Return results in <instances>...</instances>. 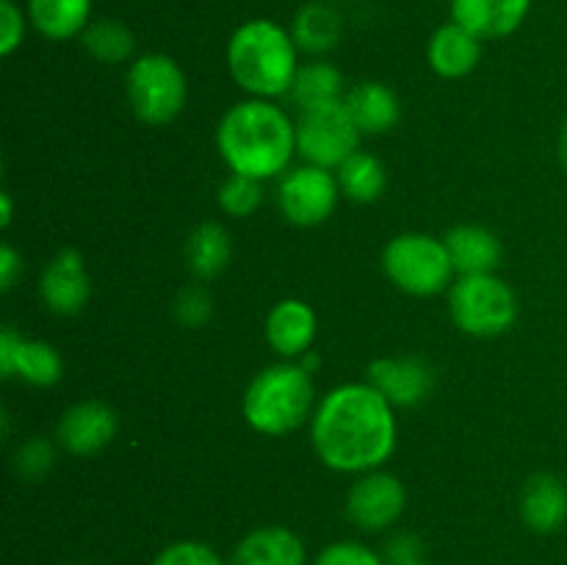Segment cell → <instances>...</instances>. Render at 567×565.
Here are the masks:
<instances>
[{
  "label": "cell",
  "instance_id": "1",
  "mask_svg": "<svg viewBox=\"0 0 567 565\" xmlns=\"http://www.w3.org/2000/svg\"><path fill=\"white\" fill-rule=\"evenodd\" d=\"M310 443L321 463L338 474L380 469L396 449L393 404L369 380L343 382L316 404Z\"/></svg>",
  "mask_w": 567,
  "mask_h": 565
},
{
  "label": "cell",
  "instance_id": "2",
  "mask_svg": "<svg viewBox=\"0 0 567 565\" xmlns=\"http://www.w3.org/2000/svg\"><path fill=\"white\" fill-rule=\"evenodd\" d=\"M216 147L236 175L277 177L297 153V122L275 100H241L221 116Z\"/></svg>",
  "mask_w": 567,
  "mask_h": 565
},
{
  "label": "cell",
  "instance_id": "3",
  "mask_svg": "<svg viewBox=\"0 0 567 565\" xmlns=\"http://www.w3.org/2000/svg\"><path fill=\"white\" fill-rule=\"evenodd\" d=\"M299 48L291 31L275 20H247L227 42V70L252 97L275 100L291 94L299 72Z\"/></svg>",
  "mask_w": 567,
  "mask_h": 565
},
{
  "label": "cell",
  "instance_id": "4",
  "mask_svg": "<svg viewBox=\"0 0 567 565\" xmlns=\"http://www.w3.org/2000/svg\"><path fill=\"white\" fill-rule=\"evenodd\" d=\"M313 377L297 360L269 366L244 391V419L255 432L269 438L299 430L313 415Z\"/></svg>",
  "mask_w": 567,
  "mask_h": 565
},
{
  "label": "cell",
  "instance_id": "5",
  "mask_svg": "<svg viewBox=\"0 0 567 565\" xmlns=\"http://www.w3.org/2000/svg\"><path fill=\"white\" fill-rule=\"evenodd\" d=\"M452 321L474 338H493L507 332L518 319V297L496 271L460 275L449 288Z\"/></svg>",
  "mask_w": 567,
  "mask_h": 565
},
{
  "label": "cell",
  "instance_id": "6",
  "mask_svg": "<svg viewBox=\"0 0 567 565\" xmlns=\"http://www.w3.org/2000/svg\"><path fill=\"white\" fill-rule=\"evenodd\" d=\"M382 266L391 282L413 297H435L452 288L457 275L443 238L430 233H402L391 238L382 253Z\"/></svg>",
  "mask_w": 567,
  "mask_h": 565
},
{
  "label": "cell",
  "instance_id": "7",
  "mask_svg": "<svg viewBox=\"0 0 567 565\" xmlns=\"http://www.w3.org/2000/svg\"><path fill=\"white\" fill-rule=\"evenodd\" d=\"M127 103L147 125H169L186 105L188 83L181 64L166 53H144L131 61L125 78Z\"/></svg>",
  "mask_w": 567,
  "mask_h": 565
},
{
  "label": "cell",
  "instance_id": "8",
  "mask_svg": "<svg viewBox=\"0 0 567 565\" xmlns=\"http://www.w3.org/2000/svg\"><path fill=\"white\" fill-rule=\"evenodd\" d=\"M360 136L363 133L354 125L343 100H330L299 111L297 153L302 155L305 164L338 170L349 155L358 153Z\"/></svg>",
  "mask_w": 567,
  "mask_h": 565
},
{
  "label": "cell",
  "instance_id": "9",
  "mask_svg": "<svg viewBox=\"0 0 567 565\" xmlns=\"http://www.w3.org/2000/svg\"><path fill=\"white\" fill-rule=\"evenodd\" d=\"M338 197H341L338 177L324 166L313 164L286 172L280 177V186H277L280 214L299 227H316L330 219Z\"/></svg>",
  "mask_w": 567,
  "mask_h": 565
},
{
  "label": "cell",
  "instance_id": "10",
  "mask_svg": "<svg viewBox=\"0 0 567 565\" xmlns=\"http://www.w3.org/2000/svg\"><path fill=\"white\" fill-rule=\"evenodd\" d=\"M408 507L402 480L388 471H365L347 493V518L363 532H382L396 524Z\"/></svg>",
  "mask_w": 567,
  "mask_h": 565
},
{
  "label": "cell",
  "instance_id": "11",
  "mask_svg": "<svg viewBox=\"0 0 567 565\" xmlns=\"http://www.w3.org/2000/svg\"><path fill=\"white\" fill-rule=\"evenodd\" d=\"M0 374L3 380L20 377L28 386L50 388L64 377V360L48 341L22 338L11 325L0 332Z\"/></svg>",
  "mask_w": 567,
  "mask_h": 565
},
{
  "label": "cell",
  "instance_id": "12",
  "mask_svg": "<svg viewBox=\"0 0 567 565\" xmlns=\"http://www.w3.org/2000/svg\"><path fill=\"white\" fill-rule=\"evenodd\" d=\"M89 294H92V280L83 255L75 249L55 253L39 277V297L44 308L59 316H75L89 302Z\"/></svg>",
  "mask_w": 567,
  "mask_h": 565
},
{
  "label": "cell",
  "instance_id": "13",
  "mask_svg": "<svg viewBox=\"0 0 567 565\" xmlns=\"http://www.w3.org/2000/svg\"><path fill=\"white\" fill-rule=\"evenodd\" d=\"M116 413L103 402H78L55 424V441L75 458H89L116 438Z\"/></svg>",
  "mask_w": 567,
  "mask_h": 565
},
{
  "label": "cell",
  "instance_id": "14",
  "mask_svg": "<svg viewBox=\"0 0 567 565\" xmlns=\"http://www.w3.org/2000/svg\"><path fill=\"white\" fill-rule=\"evenodd\" d=\"M369 382L393 408H415L435 388V371L421 358H380L369 366Z\"/></svg>",
  "mask_w": 567,
  "mask_h": 565
},
{
  "label": "cell",
  "instance_id": "15",
  "mask_svg": "<svg viewBox=\"0 0 567 565\" xmlns=\"http://www.w3.org/2000/svg\"><path fill=\"white\" fill-rule=\"evenodd\" d=\"M532 11V0H452V20L485 39H504L518 31Z\"/></svg>",
  "mask_w": 567,
  "mask_h": 565
},
{
  "label": "cell",
  "instance_id": "16",
  "mask_svg": "<svg viewBox=\"0 0 567 565\" xmlns=\"http://www.w3.org/2000/svg\"><path fill=\"white\" fill-rule=\"evenodd\" d=\"M266 341L280 358H302L316 341L313 308L302 299H280L266 316Z\"/></svg>",
  "mask_w": 567,
  "mask_h": 565
},
{
  "label": "cell",
  "instance_id": "17",
  "mask_svg": "<svg viewBox=\"0 0 567 565\" xmlns=\"http://www.w3.org/2000/svg\"><path fill=\"white\" fill-rule=\"evenodd\" d=\"M426 59H430L435 75L457 81V78L471 75L480 64L482 39L452 20L432 33L430 44H426Z\"/></svg>",
  "mask_w": 567,
  "mask_h": 565
},
{
  "label": "cell",
  "instance_id": "18",
  "mask_svg": "<svg viewBox=\"0 0 567 565\" xmlns=\"http://www.w3.org/2000/svg\"><path fill=\"white\" fill-rule=\"evenodd\" d=\"M230 565H308V552L288 526H258L241 537Z\"/></svg>",
  "mask_w": 567,
  "mask_h": 565
},
{
  "label": "cell",
  "instance_id": "19",
  "mask_svg": "<svg viewBox=\"0 0 567 565\" xmlns=\"http://www.w3.org/2000/svg\"><path fill=\"white\" fill-rule=\"evenodd\" d=\"M520 518L537 535H551L567 521V485L554 474H535L520 493Z\"/></svg>",
  "mask_w": 567,
  "mask_h": 565
},
{
  "label": "cell",
  "instance_id": "20",
  "mask_svg": "<svg viewBox=\"0 0 567 565\" xmlns=\"http://www.w3.org/2000/svg\"><path fill=\"white\" fill-rule=\"evenodd\" d=\"M446 247L457 275H491L502 264V242L482 225H457L446 233Z\"/></svg>",
  "mask_w": 567,
  "mask_h": 565
},
{
  "label": "cell",
  "instance_id": "21",
  "mask_svg": "<svg viewBox=\"0 0 567 565\" xmlns=\"http://www.w3.org/2000/svg\"><path fill=\"white\" fill-rule=\"evenodd\" d=\"M343 103H347L354 125H358L360 133H365V136L388 133L396 125L399 116H402L399 97L393 94V89H388L385 83L380 81H363L358 83V86H352L343 94Z\"/></svg>",
  "mask_w": 567,
  "mask_h": 565
},
{
  "label": "cell",
  "instance_id": "22",
  "mask_svg": "<svg viewBox=\"0 0 567 565\" xmlns=\"http://www.w3.org/2000/svg\"><path fill=\"white\" fill-rule=\"evenodd\" d=\"M28 22L50 42L81 39L92 22V0H28Z\"/></svg>",
  "mask_w": 567,
  "mask_h": 565
},
{
  "label": "cell",
  "instance_id": "23",
  "mask_svg": "<svg viewBox=\"0 0 567 565\" xmlns=\"http://www.w3.org/2000/svg\"><path fill=\"white\" fill-rule=\"evenodd\" d=\"M291 37L297 42L299 53L324 55L341 42L343 22L332 6L327 3H305L291 20Z\"/></svg>",
  "mask_w": 567,
  "mask_h": 565
},
{
  "label": "cell",
  "instance_id": "24",
  "mask_svg": "<svg viewBox=\"0 0 567 565\" xmlns=\"http://www.w3.org/2000/svg\"><path fill=\"white\" fill-rule=\"evenodd\" d=\"M233 258L230 233L219 222H203L186 242V264L197 280H214Z\"/></svg>",
  "mask_w": 567,
  "mask_h": 565
},
{
  "label": "cell",
  "instance_id": "25",
  "mask_svg": "<svg viewBox=\"0 0 567 565\" xmlns=\"http://www.w3.org/2000/svg\"><path fill=\"white\" fill-rule=\"evenodd\" d=\"M338 186H341L343 197L354 199V203H374V199L382 197L388 186V175H385V164H382L377 155L358 153L349 155L336 172Z\"/></svg>",
  "mask_w": 567,
  "mask_h": 565
},
{
  "label": "cell",
  "instance_id": "26",
  "mask_svg": "<svg viewBox=\"0 0 567 565\" xmlns=\"http://www.w3.org/2000/svg\"><path fill=\"white\" fill-rule=\"evenodd\" d=\"M288 97L299 105V111L313 109V105L343 100V75L330 61H310L299 66L297 78Z\"/></svg>",
  "mask_w": 567,
  "mask_h": 565
},
{
  "label": "cell",
  "instance_id": "27",
  "mask_svg": "<svg viewBox=\"0 0 567 565\" xmlns=\"http://www.w3.org/2000/svg\"><path fill=\"white\" fill-rule=\"evenodd\" d=\"M81 44L100 64H122L136 50V37L120 20H94L81 33Z\"/></svg>",
  "mask_w": 567,
  "mask_h": 565
},
{
  "label": "cell",
  "instance_id": "28",
  "mask_svg": "<svg viewBox=\"0 0 567 565\" xmlns=\"http://www.w3.org/2000/svg\"><path fill=\"white\" fill-rule=\"evenodd\" d=\"M264 181L247 175H236L233 172L225 183L219 186V205L227 216H236V219H247L264 203Z\"/></svg>",
  "mask_w": 567,
  "mask_h": 565
},
{
  "label": "cell",
  "instance_id": "29",
  "mask_svg": "<svg viewBox=\"0 0 567 565\" xmlns=\"http://www.w3.org/2000/svg\"><path fill=\"white\" fill-rule=\"evenodd\" d=\"M53 443L44 441V438H31V441L22 443L14 454V469L22 480H42L50 469H53Z\"/></svg>",
  "mask_w": 567,
  "mask_h": 565
},
{
  "label": "cell",
  "instance_id": "30",
  "mask_svg": "<svg viewBox=\"0 0 567 565\" xmlns=\"http://www.w3.org/2000/svg\"><path fill=\"white\" fill-rule=\"evenodd\" d=\"M310 565H385V559L360 541H338L321 548Z\"/></svg>",
  "mask_w": 567,
  "mask_h": 565
},
{
  "label": "cell",
  "instance_id": "31",
  "mask_svg": "<svg viewBox=\"0 0 567 565\" xmlns=\"http://www.w3.org/2000/svg\"><path fill=\"white\" fill-rule=\"evenodd\" d=\"M153 565H225V559H221L208 543L177 541L169 543L166 548H161V552L155 554Z\"/></svg>",
  "mask_w": 567,
  "mask_h": 565
},
{
  "label": "cell",
  "instance_id": "32",
  "mask_svg": "<svg viewBox=\"0 0 567 565\" xmlns=\"http://www.w3.org/2000/svg\"><path fill=\"white\" fill-rule=\"evenodd\" d=\"M175 316L186 327L208 325L210 316H214V299L203 286L183 288L175 299Z\"/></svg>",
  "mask_w": 567,
  "mask_h": 565
},
{
  "label": "cell",
  "instance_id": "33",
  "mask_svg": "<svg viewBox=\"0 0 567 565\" xmlns=\"http://www.w3.org/2000/svg\"><path fill=\"white\" fill-rule=\"evenodd\" d=\"M28 14L14 0H0V55H11L25 39Z\"/></svg>",
  "mask_w": 567,
  "mask_h": 565
},
{
  "label": "cell",
  "instance_id": "34",
  "mask_svg": "<svg viewBox=\"0 0 567 565\" xmlns=\"http://www.w3.org/2000/svg\"><path fill=\"white\" fill-rule=\"evenodd\" d=\"M382 559L385 565H410L424 559V543L419 535H410V532H399L382 548Z\"/></svg>",
  "mask_w": 567,
  "mask_h": 565
},
{
  "label": "cell",
  "instance_id": "35",
  "mask_svg": "<svg viewBox=\"0 0 567 565\" xmlns=\"http://www.w3.org/2000/svg\"><path fill=\"white\" fill-rule=\"evenodd\" d=\"M20 275H22L20 253H17L11 244H3V247H0V288H3V291H9Z\"/></svg>",
  "mask_w": 567,
  "mask_h": 565
},
{
  "label": "cell",
  "instance_id": "36",
  "mask_svg": "<svg viewBox=\"0 0 567 565\" xmlns=\"http://www.w3.org/2000/svg\"><path fill=\"white\" fill-rule=\"evenodd\" d=\"M11 214H14V210H11V197L9 192H3L0 194V227L11 225Z\"/></svg>",
  "mask_w": 567,
  "mask_h": 565
},
{
  "label": "cell",
  "instance_id": "37",
  "mask_svg": "<svg viewBox=\"0 0 567 565\" xmlns=\"http://www.w3.org/2000/svg\"><path fill=\"white\" fill-rule=\"evenodd\" d=\"M559 161H563V166L567 170V116L563 122V131H559Z\"/></svg>",
  "mask_w": 567,
  "mask_h": 565
},
{
  "label": "cell",
  "instance_id": "38",
  "mask_svg": "<svg viewBox=\"0 0 567 565\" xmlns=\"http://www.w3.org/2000/svg\"><path fill=\"white\" fill-rule=\"evenodd\" d=\"M410 565H430V563H424V559H419V563H410Z\"/></svg>",
  "mask_w": 567,
  "mask_h": 565
}]
</instances>
